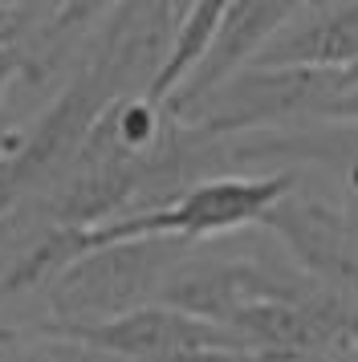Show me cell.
I'll use <instances>...</instances> for the list:
<instances>
[{"label":"cell","instance_id":"cell-11","mask_svg":"<svg viewBox=\"0 0 358 362\" xmlns=\"http://www.w3.org/2000/svg\"><path fill=\"white\" fill-rule=\"evenodd\" d=\"M354 86H358V74H354V82H350V90H354Z\"/></svg>","mask_w":358,"mask_h":362},{"label":"cell","instance_id":"cell-2","mask_svg":"<svg viewBox=\"0 0 358 362\" xmlns=\"http://www.w3.org/2000/svg\"><path fill=\"white\" fill-rule=\"evenodd\" d=\"M293 187H297L293 171L200 180L187 192H179L171 204H163V208L118 216V220H106L98 228H81V245L90 252V248H102V245L146 240V236H171V240L204 245L212 236H228V232H241L248 224H260Z\"/></svg>","mask_w":358,"mask_h":362},{"label":"cell","instance_id":"cell-1","mask_svg":"<svg viewBox=\"0 0 358 362\" xmlns=\"http://www.w3.org/2000/svg\"><path fill=\"white\" fill-rule=\"evenodd\" d=\"M192 248V240L171 236L90 248L41 289V297L33 301L37 313L25 326H94L143 305H159L171 273Z\"/></svg>","mask_w":358,"mask_h":362},{"label":"cell","instance_id":"cell-7","mask_svg":"<svg viewBox=\"0 0 358 362\" xmlns=\"http://www.w3.org/2000/svg\"><path fill=\"white\" fill-rule=\"evenodd\" d=\"M220 17H224V0H204V4H187V8H183V17H179V25H175V37H171V49L163 57L159 78L146 90V102L167 106V102L187 86V78L200 69V62H204V53H208V45H212V37H216Z\"/></svg>","mask_w":358,"mask_h":362},{"label":"cell","instance_id":"cell-3","mask_svg":"<svg viewBox=\"0 0 358 362\" xmlns=\"http://www.w3.org/2000/svg\"><path fill=\"white\" fill-rule=\"evenodd\" d=\"M342 94H346L342 74L248 66L232 82L212 90L208 98L192 102L183 110H171L167 118L179 131L195 134L204 143H220V139H236V134L281 131L293 122H309Z\"/></svg>","mask_w":358,"mask_h":362},{"label":"cell","instance_id":"cell-8","mask_svg":"<svg viewBox=\"0 0 358 362\" xmlns=\"http://www.w3.org/2000/svg\"><path fill=\"white\" fill-rule=\"evenodd\" d=\"M0 362H65V358H57V354L41 350L37 342H29V338H21V334L0 326Z\"/></svg>","mask_w":358,"mask_h":362},{"label":"cell","instance_id":"cell-6","mask_svg":"<svg viewBox=\"0 0 358 362\" xmlns=\"http://www.w3.org/2000/svg\"><path fill=\"white\" fill-rule=\"evenodd\" d=\"M293 8H297V0H236V4H224V17L216 25V37H212L200 69L163 110L167 115L183 110L192 102L208 98L224 82H232L236 74H244L260 57V49L273 41L277 29L293 17Z\"/></svg>","mask_w":358,"mask_h":362},{"label":"cell","instance_id":"cell-10","mask_svg":"<svg viewBox=\"0 0 358 362\" xmlns=\"http://www.w3.org/2000/svg\"><path fill=\"white\" fill-rule=\"evenodd\" d=\"M342 212H346V220L354 224V232H358V196H350L346 204H342Z\"/></svg>","mask_w":358,"mask_h":362},{"label":"cell","instance_id":"cell-4","mask_svg":"<svg viewBox=\"0 0 358 362\" xmlns=\"http://www.w3.org/2000/svg\"><path fill=\"white\" fill-rule=\"evenodd\" d=\"M37 342L78 346L90 354L127 362H159V358H187V354H244L236 334L212 326L200 317H187L167 305H143L134 313L94 322V326H8Z\"/></svg>","mask_w":358,"mask_h":362},{"label":"cell","instance_id":"cell-9","mask_svg":"<svg viewBox=\"0 0 358 362\" xmlns=\"http://www.w3.org/2000/svg\"><path fill=\"white\" fill-rule=\"evenodd\" d=\"M318 118H342V122H358V86H354V90H346L342 98H334Z\"/></svg>","mask_w":358,"mask_h":362},{"label":"cell","instance_id":"cell-5","mask_svg":"<svg viewBox=\"0 0 358 362\" xmlns=\"http://www.w3.org/2000/svg\"><path fill=\"white\" fill-rule=\"evenodd\" d=\"M253 66L342 74L350 90L358 74V0H342V4L297 0L293 17L273 33V41L260 49Z\"/></svg>","mask_w":358,"mask_h":362}]
</instances>
